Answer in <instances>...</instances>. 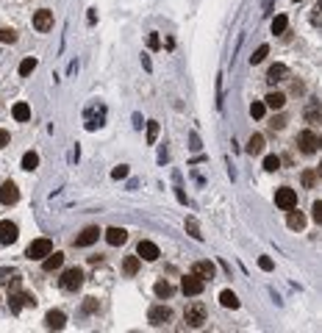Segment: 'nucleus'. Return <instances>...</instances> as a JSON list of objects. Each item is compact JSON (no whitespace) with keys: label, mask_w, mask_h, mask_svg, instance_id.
<instances>
[{"label":"nucleus","mask_w":322,"mask_h":333,"mask_svg":"<svg viewBox=\"0 0 322 333\" xmlns=\"http://www.w3.org/2000/svg\"><path fill=\"white\" fill-rule=\"evenodd\" d=\"M206 306L203 303H189L186 311H184V322L189 325V328H200V325L206 322Z\"/></svg>","instance_id":"nucleus-1"},{"label":"nucleus","mask_w":322,"mask_h":333,"mask_svg":"<svg viewBox=\"0 0 322 333\" xmlns=\"http://www.w3.org/2000/svg\"><path fill=\"white\" fill-rule=\"evenodd\" d=\"M297 147H300V153L314 155L320 150V136H317L314 131H300V133H297Z\"/></svg>","instance_id":"nucleus-2"},{"label":"nucleus","mask_w":322,"mask_h":333,"mask_svg":"<svg viewBox=\"0 0 322 333\" xmlns=\"http://www.w3.org/2000/svg\"><path fill=\"white\" fill-rule=\"evenodd\" d=\"M53 250V242L50 239H34L31 244H28V250H25V256L31 258V261H42L47 253Z\"/></svg>","instance_id":"nucleus-3"},{"label":"nucleus","mask_w":322,"mask_h":333,"mask_svg":"<svg viewBox=\"0 0 322 333\" xmlns=\"http://www.w3.org/2000/svg\"><path fill=\"white\" fill-rule=\"evenodd\" d=\"M81 286H84V272L78 266L75 269H67V272L61 275V289L64 291H78Z\"/></svg>","instance_id":"nucleus-4"},{"label":"nucleus","mask_w":322,"mask_h":333,"mask_svg":"<svg viewBox=\"0 0 322 333\" xmlns=\"http://www.w3.org/2000/svg\"><path fill=\"white\" fill-rule=\"evenodd\" d=\"M275 205L283 208V211L295 208V205H297V192H295V189H289V186H280L278 192H275Z\"/></svg>","instance_id":"nucleus-5"},{"label":"nucleus","mask_w":322,"mask_h":333,"mask_svg":"<svg viewBox=\"0 0 322 333\" xmlns=\"http://www.w3.org/2000/svg\"><path fill=\"white\" fill-rule=\"evenodd\" d=\"M147 319H150V325L161 328V325H167L172 319V308L170 306H153L150 314H147Z\"/></svg>","instance_id":"nucleus-6"},{"label":"nucleus","mask_w":322,"mask_h":333,"mask_svg":"<svg viewBox=\"0 0 322 333\" xmlns=\"http://www.w3.org/2000/svg\"><path fill=\"white\" fill-rule=\"evenodd\" d=\"M181 289H184V294H189V297H197V294H203L206 281H200L197 275H186V278L181 281Z\"/></svg>","instance_id":"nucleus-7"},{"label":"nucleus","mask_w":322,"mask_h":333,"mask_svg":"<svg viewBox=\"0 0 322 333\" xmlns=\"http://www.w3.org/2000/svg\"><path fill=\"white\" fill-rule=\"evenodd\" d=\"M9 306H11V311H14V314H20L23 308H34L36 300L31 297V294H23V291H17V294H11V297H9Z\"/></svg>","instance_id":"nucleus-8"},{"label":"nucleus","mask_w":322,"mask_h":333,"mask_svg":"<svg viewBox=\"0 0 322 333\" xmlns=\"http://www.w3.org/2000/svg\"><path fill=\"white\" fill-rule=\"evenodd\" d=\"M17 225L14 222H9V220H3L0 222V244H14L17 242Z\"/></svg>","instance_id":"nucleus-9"},{"label":"nucleus","mask_w":322,"mask_h":333,"mask_svg":"<svg viewBox=\"0 0 322 333\" xmlns=\"http://www.w3.org/2000/svg\"><path fill=\"white\" fill-rule=\"evenodd\" d=\"M136 256H139V258H144V261H156V258H159L161 253H159V247H156L153 242L142 239L139 244H136Z\"/></svg>","instance_id":"nucleus-10"},{"label":"nucleus","mask_w":322,"mask_h":333,"mask_svg":"<svg viewBox=\"0 0 322 333\" xmlns=\"http://www.w3.org/2000/svg\"><path fill=\"white\" fill-rule=\"evenodd\" d=\"M20 200V189L14 186V183H3V186H0V203L3 205H14Z\"/></svg>","instance_id":"nucleus-11"},{"label":"nucleus","mask_w":322,"mask_h":333,"mask_svg":"<svg viewBox=\"0 0 322 333\" xmlns=\"http://www.w3.org/2000/svg\"><path fill=\"white\" fill-rule=\"evenodd\" d=\"M34 28L36 31H50L53 28V11H47V9H39L34 14Z\"/></svg>","instance_id":"nucleus-12"},{"label":"nucleus","mask_w":322,"mask_h":333,"mask_svg":"<svg viewBox=\"0 0 322 333\" xmlns=\"http://www.w3.org/2000/svg\"><path fill=\"white\" fill-rule=\"evenodd\" d=\"M214 272H217V266H214L211 261H197V264L192 266V275H197L200 281H211Z\"/></svg>","instance_id":"nucleus-13"},{"label":"nucleus","mask_w":322,"mask_h":333,"mask_svg":"<svg viewBox=\"0 0 322 333\" xmlns=\"http://www.w3.org/2000/svg\"><path fill=\"white\" fill-rule=\"evenodd\" d=\"M64 325H67L64 311H47V316H45V328H50V331H61Z\"/></svg>","instance_id":"nucleus-14"},{"label":"nucleus","mask_w":322,"mask_h":333,"mask_svg":"<svg viewBox=\"0 0 322 333\" xmlns=\"http://www.w3.org/2000/svg\"><path fill=\"white\" fill-rule=\"evenodd\" d=\"M97 236H100V228H84V231H81V236H78L75 239V244L78 247H89V244H94V242H97Z\"/></svg>","instance_id":"nucleus-15"},{"label":"nucleus","mask_w":322,"mask_h":333,"mask_svg":"<svg viewBox=\"0 0 322 333\" xmlns=\"http://www.w3.org/2000/svg\"><path fill=\"white\" fill-rule=\"evenodd\" d=\"M106 242H109L111 247H119V244L128 242V231H122V228H109V231H106Z\"/></svg>","instance_id":"nucleus-16"},{"label":"nucleus","mask_w":322,"mask_h":333,"mask_svg":"<svg viewBox=\"0 0 322 333\" xmlns=\"http://www.w3.org/2000/svg\"><path fill=\"white\" fill-rule=\"evenodd\" d=\"M264 106L272 109V111H280L283 106H286V94L283 92H270L267 97H264Z\"/></svg>","instance_id":"nucleus-17"},{"label":"nucleus","mask_w":322,"mask_h":333,"mask_svg":"<svg viewBox=\"0 0 322 333\" xmlns=\"http://www.w3.org/2000/svg\"><path fill=\"white\" fill-rule=\"evenodd\" d=\"M64 264V256H61V253H47V256L42 258V266H45V272H53V269H59V266Z\"/></svg>","instance_id":"nucleus-18"},{"label":"nucleus","mask_w":322,"mask_h":333,"mask_svg":"<svg viewBox=\"0 0 322 333\" xmlns=\"http://www.w3.org/2000/svg\"><path fill=\"white\" fill-rule=\"evenodd\" d=\"M11 117L17 122H28L31 120V106H28V103H14V106H11Z\"/></svg>","instance_id":"nucleus-19"},{"label":"nucleus","mask_w":322,"mask_h":333,"mask_svg":"<svg viewBox=\"0 0 322 333\" xmlns=\"http://www.w3.org/2000/svg\"><path fill=\"white\" fill-rule=\"evenodd\" d=\"M283 78H286V64H272L270 72H267V81H270V84H278Z\"/></svg>","instance_id":"nucleus-20"},{"label":"nucleus","mask_w":322,"mask_h":333,"mask_svg":"<svg viewBox=\"0 0 322 333\" xmlns=\"http://www.w3.org/2000/svg\"><path fill=\"white\" fill-rule=\"evenodd\" d=\"M289 228H292V231H303L305 228V217L300 211H292V208H289Z\"/></svg>","instance_id":"nucleus-21"},{"label":"nucleus","mask_w":322,"mask_h":333,"mask_svg":"<svg viewBox=\"0 0 322 333\" xmlns=\"http://www.w3.org/2000/svg\"><path fill=\"white\" fill-rule=\"evenodd\" d=\"M261 150H264V136H261V133H253V136H250V142H247V153L258 155Z\"/></svg>","instance_id":"nucleus-22"},{"label":"nucleus","mask_w":322,"mask_h":333,"mask_svg":"<svg viewBox=\"0 0 322 333\" xmlns=\"http://www.w3.org/2000/svg\"><path fill=\"white\" fill-rule=\"evenodd\" d=\"M153 291H156V297H161V300L170 297V294H172V283L170 281H159L156 286H153Z\"/></svg>","instance_id":"nucleus-23"},{"label":"nucleus","mask_w":322,"mask_h":333,"mask_svg":"<svg viewBox=\"0 0 322 333\" xmlns=\"http://www.w3.org/2000/svg\"><path fill=\"white\" fill-rule=\"evenodd\" d=\"M220 303H222L225 308H239V297L233 294V291H228V289L220 294Z\"/></svg>","instance_id":"nucleus-24"},{"label":"nucleus","mask_w":322,"mask_h":333,"mask_svg":"<svg viewBox=\"0 0 322 333\" xmlns=\"http://www.w3.org/2000/svg\"><path fill=\"white\" fill-rule=\"evenodd\" d=\"M122 269H125V275H136L139 272V256H128L122 261Z\"/></svg>","instance_id":"nucleus-25"},{"label":"nucleus","mask_w":322,"mask_h":333,"mask_svg":"<svg viewBox=\"0 0 322 333\" xmlns=\"http://www.w3.org/2000/svg\"><path fill=\"white\" fill-rule=\"evenodd\" d=\"M36 167H39V155H36V153H25V155H23V170L31 172V170H36Z\"/></svg>","instance_id":"nucleus-26"},{"label":"nucleus","mask_w":322,"mask_h":333,"mask_svg":"<svg viewBox=\"0 0 322 333\" xmlns=\"http://www.w3.org/2000/svg\"><path fill=\"white\" fill-rule=\"evenodd\" d=\"M286 25H289L286 14H278V17L272 20V34H283V31H286Z\"/></svg>","instance_id":"nucleus-27"},{"label":"nucleus","mask_w":322,"mask_h":333,"mask_svg":"<svg viewBox=\"0 0 322 333\" xmlns=\"http://www.w3.org/2000/svg\"><path fill=\"white\" fill-rule=\"evenodd\" d=\"M11 42H17V34L11 28H0V44H11Z\"/></svg>","instance_id":"nucleus-28"},{"label":"nucleus","mask_w":322,"mask_h":333,"mask_svg":"<svg viewBox=\"0 0 322 333\" xmlns=\"http://www.w3.org/2000/svg\"><path fill=\"white\" fill-rule=\"evenodd\" d=\"M264 170H267V172L280 170V158H278V155H267V158H264Z\"/></svg>","instance_id":"nucleus-29"},{"label":"nucleus","mask_w":322,"mask_h":333,"mask_svg":"<svg viewBox=\"0 0 322 333\" xmlns=\"http://www.w3.org/2000/svg\"><path fill=\"white\" fill-rule=\"evenodd\" d=\"M250 114H253L255 120H264V114H267V106H264L261 100H255L253 106H250Z\"/></svg>","instance_id":"nucleus-30"},{"label":"nucleus","mask_w":322,"mask_h":333,"mask_svg":"<svg viewBox=\"0 0 322 333\" xmlns=\"http://www.w3.org/2000/svg\"><path fill=\"white\" fill-rule=\"evenodd\" d=\"M267 53H270V47H267V44H261V47L250 56V64H261V61L267 59Z\"/></svg>","instance_id":"nucleus-31"},{"label":"nucleus","mask_w":322,"mask_h":333,"mask_svg":"<svg viewBox=\"0 0 322 333\" xmlns=\"http://www.w3.org/2000/svg\"><path fill=\"white\" fill-rule=\"evenodd\" d=\"M159 139V122H147V145H156Z\"/></svg>","instance_id":"nucleus-32"},{"label":"nucleus","mask_w":322,"mask_h":333,"mask_svg":"<svg viewBox=\"0 0 322 333\" xmlns=\"http://www.w3.org/2000/svg\"><path fill=\"white\" fill-rule=\"evenodd\" d=\"M34 69H36V59H25L20 64V75H31Z\"/></svg>","instance_id":"nucleus-33"},{"label":"nucleus","mask_w":322,"mask_h":333,"mask_svg":"<svg viewBox=\"0 0 322 333\" xmlns=\"http://www.w3.org/2000/svg\"><path fill=\"white\" fill-rule=\"evenodd\" d=\"M186 231H189V233H192V236H195V239H197V242L203 239V233H200V228H197V222H195V220H192V217H189V220H186Z\"/></svg>","instance_id":"nucleus-34"},{"label":"nucleus","mask_w":322,"mask_h":333,"mask_svg":"<svg viewBox=\"0 0 322 333\" xmlns=\"http://www.w3.org/2000/svg\"><path fill=\"white\" fill-rule=\"evenodd\" d=\"M314 183H317V172H314V170H305V172H303V186L311 189Z\"/></svg>","instance_id":"nucleus-35"},{"label":"nucleus","mask_w":322,"mask_h":333,"mask_svg":"<svg viewBox=\"0 0 322 333\" xmlns=\"http://www.w3.org/2000/svg\"><path fill=\"white\" fill-rule=\"evenodd\" d=\"M97 308H100V306H97V300H94V297H86V303H84V311H86V314H94Z\"/></svg>","instance_id":"nucleus-36"},{"label":"nucleus","mask_w":322,"mask_h":333,"mask_svg":"<svg viewBox=\"0 0 322 333\" xmlns=\"http://www.w3.org/2000/svg\"><path fill=\"white\" fill-rule=\"evenodd\" d=\"M147 47H150V50H159V47H161L159 34H150V36H147Z\"/></svg>","instance_id":"nucleus-37"},{"label":"nucleus","mask_w":322,"mask_h":333,"mask_svg":"<svg viewBox=\"0 0 322 333\" xmlns=\"http://www.w3.org/2000/svg\"><path fill=\"white\" fill-rule=\"evenodd\" d=\"M258 266H261L264 272H270L275 264H272V258H270V256H261V258H258Z\"/></svg>","instance_id":"nucleus-38"},{"label":"nucleus","mask_w":322,"mask_h":333,"mask_svg":"<svg viewBox=\"0 0 322 333\" xmlns=\"http://www.w3.org/2000/svg\"><path fill=\"white\" fill-rule=\"evenodd\" d=\"M111 178H128V167H114V170H111Z\"/></svg>","instance_id":"nucleus-39"},{"label":"nucleus","mask_w":322,"mask_h":333,"mask_svg":"<svg viewBox=\"0 0 322 333\" xmlns=\"http://www.w3.org/2000/svg\"><path fill=\"white\" fill-rule=\"evenodd\" d=\"M311 211H314V220H317V222H322V200H317V203H314V208H311Z\"/></svg>","instance_id":"nucleus-40"},{"label":"nucleus","mask_w":322,"mask_h":333,"mask_svg":"<svg viewBox=\"0 0 322 333\" xmlns=\"http://www.w3.org/2000/svg\"><path fill=\"white\" fill-rule=\"evenodd\" d=\"M9 145V131H0V147Z\"/></svg>","instance_id":"nucleus-41"},{"label":"nucleus","mask_w":322,"mask_h":333,"mask_svg":"<svg viewBox=\"0 0 322 333\" xmlns=\"http://www.w3.org/2000/svg\"><path fill=\"white\" fill-rule=\"evenodd\" d=\"M295 3H300V0H295Z\"/></svg>","instance_id":"nucleus-42"}]
</instances>
